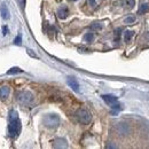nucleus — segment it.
Here are the masks:
<instances>
[{"label": "nucleus", "instance_id": "16", "mask_svg": "<svg viewBox=\"0 0 149 149\" xmlns=\"http://www.w3.org/2000/svg\"><path fill=\"white\" fill-rule=\"evenodd\" d=\"M91 28H92L93 30H101V29H102V25H101L100 23H93Z\"/></svg>", "mask_w": 149, "mask_h": 149}, {"label": "nucleus", "instance_id": "18", "mask_svg": "<svg viewBox=\"0 0 149 149\" xmlns=\"http://www.w3.org/2000/svg\"><path fill=\"white\" fill-rule=\"evenodd\" d=\"M21 41H22V38H21V35H19V36L16 37V39L14 40V44L19 46V45H21Z\"/></svg>", "mask_w": 149, "mask_h": 149}, {"label": "nucleus", "instance_id": "6", "mask_svg": "<svg viewBox=\"0 0 149 149\" xmlns=\"http://www.w3.org/2000/svg\"><path fill=\"white\" fill-rule=\"evenodd\" d=\"M0 14H1V17L3 19H8L10 17V13H9V9L7 7V5L2 3L1 7H0Z\"/></svg>", "mask_w": 149, "mask_h": 149}, {"label": "nucleus", "instance_id": "4", "mask_svg": "<svg viewBox=\"0 0 149 149\" xmlns=\"http://www.w3.org/2000/svg\"><path fill=\"white\" fill-rule=\"evenodd\" d=\"M76 117L81 124H88L91 122V119H92L91 112L88 110H86V109H79L78 111L76 112Z\"/></svg>", "mask_w": 149, "mask_h": 149}, {"label": "nucleus", "instance_id": "1", "mask_svg": "<svg viewBox=\"0 0 149 149\" xmlns=\"http://www.w3.org/2000/svg\"><path fill=\"white\" fill-rule=\"evenodd\" d=\"M8 132L12 138H16L21 132V120L19 118L17 111L12 110L9 112V124H8Z\"/></svg>", "mask_w": 149, "mask_h": 149}, {"label": "nucleus", "instance_id": "20", "mask_svg": "<svg viewBox=\"0 0 149 149\" xmlns=\"http://www.w3.org/2000/svg\"><path fill=\"white\" fill-rule=\"evenodd\" d=\"M134 21H135V17L131 16V17H127V19H125V23H127V24H129V23H133Z\"/></svg>", "mask_w": 149, "mask_h": 149}, {"label": "nucleus", "instance_id": "22", "mask_svg": "<svg viewBox=\"0 0 149 149\" xmlns=\"http://www.w3.org/2000/svg\"><path fill=\"white\" fill-rule=\"evenodd\" d=\"M26 52H28V54H29L30 56H32V57H37V55H36V54H35V53H33L31 49H28Z\"/></svg>", "mask_w": 149, "mask_h": 149}, {"label": "nucleus", "instance_id": "7", "mask_svg": "<svg viewBox=\"0 0 149 149\" xmlns=\"http://www.w3.org/2000/svg\"><path fill=\"white\" fill-rule=\"evenodd\" d=\"M102 99H103V101L106 102V103H108V104H113V103H116L117 102V97L115 96V95H109V94H106V95H102Z\"/></svg>", "mask_w": 149, "mask_h": 149}, {"label": "nucleus", "instance_id": "23", "mask_svg": "<svg viewBox=\"0 0 149 149\" xmlns=\"http://www.w3.org/2000/svg\"><path fill=\"white\" fill-rule=\"evenodd\" d=\"M71 1H77V0H71Z\"/></svg>", "mask_w": 149, "mask_h": 149}, {"label": "nucleus", "instance_id": "12", "mask_svg": "<svg viewBox=\"0 0 149 149\" xmlns=\"http://www.w3.org/2000/svg\"><path fill=\"white\" fill-rule=\"evenodd\" d=\"M84 39H85L87 42H92V41L94 40V33H92V32H87V33L85 35Z\"/></svg>", "mask_w": 149, "mask_h": 149}, {"label": "nucleus", "instance_id": "9", "mask_svg": "<svg viewBox=\"0 0 149 149\" xmlns=\"http://www.w3.org/2000/svg\"><path fill=\"white\" fill-rule=\"evenodd\" d=\"M67 141L64 139H56L54 141V148H67Z\"/></svg>", "mask_w": 149, "mask_h": 149}, {"label": "nucleus", "instance_id": "5", "mask_svg": "<svg viewBox=\"0 0 149 149\" xmlns=\"http://www.w3.org/2000/svg\"><path fill=\"white\" fill-rule=\"evenodd\" d=\"M67 83H68V85L74 90V92H79V84H78V81L74 79V77H68Z\"/></svg>", "mask_w": 149, "mask_h": 149}, {"label": "nucleus", "instance_id": "13", "mask_svg": "<svg viewBox=\"0 0 149 149\" xmlns=\"http://www.w3.org/2000/svg\"><path fill=\"white\" fill-rule=\"evenodd\" d=\"M149 9V6L147 3H143V5H141V7H140V9H139V14H145L146 12H148Z\"/></svg>", "mask_w": 149, "mask_h": 149}, {"label": "nucleus", "instance_id": "3", "mask_svg": "<svg viewBox=\"0 0 149 149\" xmlns=\"http://www.w3.org/2000/svg\"><path fill=\"white\" fill-rule=\"evenodd\" d=\"M17 100L19 101V103H22V104H24V106H31V104L33 103L35 97H33V94L31 93V92H29V91H23V92L19 93Z\"/></svg>", "mask_w": 149, "mask_h": 149}, {"label": "nucleus", "instance_id": "11", "mask_svg": "<svg viewBox=\"0 0 149 149\" xmlns=\"http://www.w3.org/2000/svg\"><path fill=\"white\" fill-rule=\"evenodd\" d=\"M133 35H134L133 31H125V32H124V40H125L126 42H129L131 40V38L133 37Z\"/></svg>", "mask_w": 149, "mask_h": 149}, {"label": "nucleus", "instance_id": "17", "mask_svg": "<svg viewBox=\"0 0 149 149\" xmlns=\"http://www.w3.org/2000/svg\"><path fill=\"white\" fill-rule=\"evenodd\" d=\"M125 5L129 6L130 8H132L134 6V0H125Z\"/></svg>", "mask_w": 149, "mask_h": 149}, {"label": "nucleus", "instance_id": "15", "mask_svg": "<svg viewBox=\"0 0 149 149\" xmlns=\"http://www.w3.org/2000/svg\"><path fill=\"white\" fill-rule=\"evenodd\" d=\"M19 72H22V70L19 69V68H17V67H15V68H12L7 74H19Z\"/></svg>", "mask_w": 149, "mask_h": 149}, {"label": "nucleus", "instance_id": "19", "mask_svg": "<svg viewBox=\"0 0 149 149\" xmlns=\"http://www.w3.org/2000/svg\"><path fill=\"white\" fill-rule=\"evenodd\" d=\"M2 35H3V36H7V35H8V26H7V25L2 26Z\"/></svg>", "mask_w": 149, "mask_h": 149}, {"label": "nucleus", "instance_id": "8", "mask_svg": "<svg viewBox=\"0 0 149 149\" xmlns=\"http://www.w3.org/2000/svg\"><path fill=\"white\" fill-rule=\"evenodd\" d=\"M68 14H69V10H68L67 7H62V8H60V9L57 10V16H58V19H67Z\"/></svg>", "mask_w": 149, "mask_h": 149}, {"label": "nucleus", "instance_id": "14", "mask_svg": "<svg viewBox=\"0 0 149 149\" xmlns=\"http://www.w3.org/2000/svg\"><path fill=\"white\" fill-rule=\"evenodd\" d=\"M111 109H113V110H116V111H120L122 109H123V107H122V104H119V103H113V104H111Z\"/></svg>", "mask_w": 149, "mask_h": 149}, {"label": "nucleus", "instance_id": "21", "mask_svg": "<svg viewBox=\"0 0 149 149\" xmlns=\"http://www.w3.org/2000/svg\"><path fill=\"white\" fill-rule=\"evenodd\" d=\"M87 2H88V5L92 6V7H95V6H96V1H95V0H87Z\"/></svg>", "mask_w": 149, "mask_h": 149}, {"label": "nucleus", "instance_id": "10", "mask_svg": "<svg viewBox=\"0 0 149 149\" xmlns=\"http://www.w3.org/2000/svg\"><path fill=\"white\" fill-rule=\"evenodd\" d=\"M8 95H9V88L7 87V86H3V87H1L0 88V97L1 99H7L8 97Z\"/></svg>", "mask_w": 149, "mask_h": 149}, {"label": "nucleus", "instance_id": "2", "mask_svg": "<svg viewBox=\"0 0 149 149\" xmlns=\"http://www.w3.org/2000/svg\"><path fill=\"white\" fill-rule=\"evenodd\" d=\"M44 124L46 127L49 129H55L60 125V117L55 113H51V115H46L44 118Z\"/></svg>", "mask_w": 149, "mask_h": 149}]
</instances>
